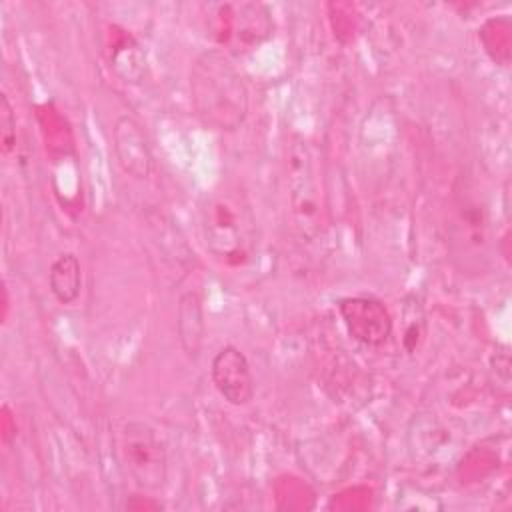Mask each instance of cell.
Returning a JSON list of instances; mask_svg holds the SVG:
<instances>
[{
  "mask_svg": "<svg viewBox=\"0 0 512 512\" xmlns=\"http://www.w3.org/2000/svg\"><path fill=\"white\" fill-rule=\"evenodd\" d=\"M0 148L4 156L16 148V114L6 94L0 98Z\"/></svg>",
  "mask_w": 512,
  "mask_h": 512,
  "instance_id": "cell-12",
  "label": "cell"
},
{
  "mask_svg": "<svg viewBox=\"0 0 512 512\" xmlns=\"http://www.w3.org/2000/svg\"><path fill=\"white\" fill-rule=\"evenodd\" d=\"M190 98L200 120L222 132H234L248 114V86L224 50L202 52L190 68Z\"/></svg>",
  "mask_w": 512,
  "mask_h": 512,
  "instance_id": "cell-2",
  "label": "cell"
},
{
  "mask_svg": "<svg viewBox=\"0 0 512 512\" xmlns=\"http://www.w3.org/2000/svg\"><path fill=\"white\" fill-rule=\"evenodd\" d=\"M120 454L134 482L144 490H160L168 480V456L156 430L144 422H126L120 432Z\"/></svg>",
  "mask_w": 512,
  "mask_h": 512,
  "instance_id": "cell-5",
  "label": "cell"
},
{
  "mask_svg": "<svg viewBox=\"0 0 512 512\" xmlns=\"http://www.w3.org/2000/svg\"><path fill=\"white\" fill-rule=\"evenodd\" d=\"M48 288L52 296L68 306L80 298L82 292V266L74 252H62L48 268Z\"/></svg>",
  "mask_w": 512,
  "mask_h": 512,
  "instance_id": "cell-11",
  "label": "cell"
},
{
  "mask_svg": "<svg viewBox=\"0 0 512 512\" xmlns=\"http://www.w3.org/2000/svg\"><path fill=\"white\" fill-rule=\"evenodd\" d=\"M112 140L120 168L134 180H148L154 172V156L142 124L132 116H118Z\"/></svg>",
  "mask_w": 512,
  "mask_h": 512,
  "instance_id": "cell-8",
  "label": "cell"
},
{
  "mask_svg": "<svg viewBox=\"0 0 512 512\" xmlns=\"http://www.w3.org/2000/svg\"><path fill=\"white\" fill-rule=\"evenodd\" d=\"M104 56L110 70L126 84H138L146 76V54L138 40L124 28L112 24L106 32Z\"/></svg>",
  "mask_w": 512,
  "mask_h": 512,
  "instance_id": "cell-9",
  "label": "cell"
},
{
  "mask_svg": "<svg viewBox=\"0 0 512 512\" xmlns=\"http://www.w3.org/2000/svg\"><path fill=\"white\" fill-rule=\"evenodd\" d=\"M176 330L178 342L188 358H196L202 348L206 324H204V310L202 300L196 292H184L178 298L176 308Z\"/></svg>",
  "mask_w": 512,
  "mask_h": 512,
  "instance_id": "cell-10",
  "label": "cell"
},
{
  "mask_svg": "<svg viewBox=\"0 0 512 512\" xmlns=\"http://www.w3.org/2000/svg\"><path fill=\"white\" fill-rule=\"evenodd\" d=\"M286 168L288 202L296 234L306 242H318L324 236L322 192L316 176L314 154L304 138H292Z\"/></svg>",
  "mask_w": 512,
  "mask_h": 512,
  "instance_id": "cell-3",
  "label": "cell"
},
{
  "mask_svg": "<svg viewBox=\"0 0 512 512\" xmlns=\"http://www.w3.org/2000/svg\"><path fill=\"white\" fill-rule=\"evenodd\" d=\"M208 32L216 44L242 54L272 38L274 18L262 2H224L212 8Z\"/></svg>",
  "mask_w": 512,
  "mask_h": 512,
  "instance_id": "cell-4",
  "label": "cell"
},
{
  "mask_svg": "<svg viewBox=\"0 0 512 512\" xmlns=\"http://www.w3.org/2000/svg\"><path fill=\"white\" fill-rule=\"evenodd\" d=\"M212 384L232 406H246L254 398V378L246 354L236 346L220 348L210 364Z\"/></svg>",
  "mask_w": 512,
  "mask_h": 512,
  "instance_id": "cell-7",
  "label": "cell"
},
{
  "mask_svg": "<svg viewBox=\"0 0 512 512\" xmlns=\"http://www.w3.org/2000/svg\"><path fill=\"white\" fill-rule=\"evenodd\" d=\"M338 312L348 334L364 346H382L392 336V316L378 298L346 296L338 302Z\"/></svg>",
  "mask_w": 512,
  "mask_h": 512,
  "instance_id": "cell-6",
  "label": "cell"
},
{
  "mask_svg": "<svg viewBox=\"0 0 512 512\" xmlns=\"http://www.w3.org/2000/svg\"><path fill=\"white\" fill-rule=\"evenodd\" d=\"M202 236L208 252L226 266L248 264L258 248L256 214L238 182H220L202 204Z\"/></svg>",
  "mask_w": 512,
  "mask_h": 512,
  "instance_id": "cell-1",
  "label": "cell"
}]
</instances>
